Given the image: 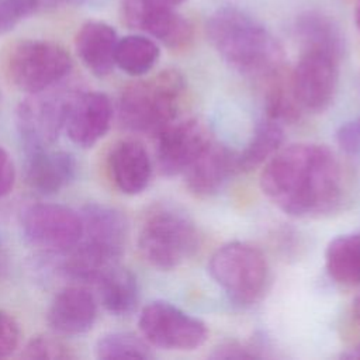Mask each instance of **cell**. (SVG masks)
Instances as JSON below:
<instances>
[{"label": "cell", "instance_id": "6da1fadb", "mask_svg": "<svg viewBox=\"0 0 360 360\" xmlns=\"http://www.w3.org/2000/svg\"><path fill=\"white\" fill-rule=\"evenodd\" d=\"M264 195L297 218L336 212L349 197V176L326 146L292 143L277 150L260 174Z\"/></svg>", "mask_w": 360, "mask_h": 360}, {"label": "cell", "instance_id": "7a4b0ae2", "mask_svg": "<svg viewBox=\"0 0 360 360\" xmlns=\"http://www.w3.org/2000/svg\"><path fill=\"white\" fill-rule=\"evenodd\" d=\"M207 37L226 65L243 76L266 80L283 69L280 42L240 8L215 10L207 21Z\"/></svg>", "mask_w": 360, "mask_h": 360}, {"label": "cell", "instance_id": "3957f363", "mask_svg": "<svg viewBox=\"0 0 360 360\" xmlns=\"http://www.w3.org/2000/svg\"><path fill=\"white\" fill-rule=\"evenodd\" d=\"M82 217V236L76 246L63 253L62 273L75 283H94L108 267L118 264L128 238V221L114 207L86 204Z\"/></svg>", "mask_w": 360, "mask_h": 360}, {"label": "cell", "instance_id": "277c9868", "mask_svg": "<svg viewBox=\"0 0 360 360\" xmlns=\"http://www.w3.org/2000/svg\"><path fill=\"white\" fill-rule=\"evenodd\" d=\"M184 93V76L176 69L134 82L120 97L118 121L131 132L158 136L176 121Z\"/></svg>", "mask_w": 360, "mask_h": 360}, {"label": "cell", "instance_id": "5b68a950", "mask_svg": "<svg viewBox=\"0 0 360 360\" xmlns=\"http://www.w3.org/2000/svg\"><path fill=\"white\" fill-rule=\"evenodd\" d=\"M201 236L193 219L173 205H156L145 215L138 248L146 263L173 270L195 255Z\"/></svg>", "mask_w": 360, "mask_h": 360}, {"label": "cell", "instance_id": "8992f818", "mask_svg": "<svg viewBox=\"0 0 360 360\" xmlns=\"http://www.w3.org/2000/svg\"><path fill=\"white\" fill-rule=\"evenodd\" d=\"M208 271L228 298L242 307L256 304L269 281L266 257L245 242H229L218 248L210 259Z\"/></svg>", "mask_w": 360, "mask_h": 360}, {"label": "cell", "instance_id": "52a82bcc", "mask_svg": "<svg viewBox=\"0 0 360 360\" xmlns=\"http://www.w3.org/2000/svg\"><path fill=\"white\" fill-rule=\"evenodd\" d=\"M72 70V58L60 45L44 39L18 42L8 56V75L20 90L41 94Z\"/></svg>", "mask_w": 360, "mask_h": 360}, {"label": "cell", "instance_id": "ba28073f", "mask_svg": "<svg viewBox=\"0 0 360 360\" xmlns=\"http://www.w3.org/2000/svg\"><path fill=\"white\" fill-rule=\"evenodd\" d=\"M138 326L149 345L167 350H193L202 346L208 338L202 321L166 301L145 305Z\"/></svg>", "mask_w": 360, "mask_h": 360}, {"label": "cell", "instance_id": "9c48e42d", "mask_svg": "<svg viewBox=\"0 0 360 360\" xmlns=\"http://www.w3.org/2000/svg\"><path fill=\"white\" fill-rule=\"evenodd\" d=\"M24 239L51 255H63L79 242L83 231L79 212L63 204L30 205L21 217Z\"/></svg>", "mask_w": 360, "mask_h": 360}, {"label": "cell", "instance_id": "30bf717a", "mask_svg": "<svg viewBox=\"0 0 360 360\" xmlns=\"http://www.w3.org/2000/svg\"><path fill=\"white\" fill-rule=\"evenodd\" d=\"M290 80L302 111L323 112L336 94L339 59L321 51H304Z\"/></svg>", "mask_w": 360, "mask_h": 360}, {"label": "cell", "instance_id": "8fae6325", "mask_svg": "<svg viewBox=\"0 0 360 360\" xmlns=\"http://www.w3.org/2000/svg\"><path fill=\"white\" fill-rule=\"evenodd\" d=\"M120 13L127 27L148 34L170 49H181L193 38L190 21L172 6L155 0H122Z\"/></svg>", "mask_w": 360, "mask_h": 360}, {"label": "cell", "instance_id": "7c38bea8", "mask_svg": "<svg viewBox=\"0 0 360 360\" xmlns=\"http://www.w3.org/2000/svg\"><path fill=\"white\" fill-rule=\"evenodd\" d=\"M32 97L20 103L15 114L17 131L21 138L24 152L52 146L63 125L68 98Z\"/></svg>", "mask_w": 360, "mask_h": 360}, {"label": "cell", "instance_id": "4fadbf2b", "mask_svg": "<svg viewBox=\"0 0 360 360\" xmlns=\"http://www.w3.org/2000/svg\"><path fill=\"white\" fill-rule=\"evenodd\" d=\"M211 141L207 128L195 118L173 121L158 134L156 159L165 176H179Z\"/></svg>", "mask_w": 360, "mask_h": 360}, {"label": "cell", "instance_id": "5bb4252c", "mask_svg": "<svg viewBox=\"0 0 360 360\" xmlns=\"http://www.w3.org/2000/svg\"><path fill=\"white\" fill-rule=\"evenodd\" d=\"M112 112L107 94L84 91L68 98L63 128L76 146L87 149L108 132Z\"/></svg>", "mask_w": 360, "mask_h": 360}, {"label": "cell", "instance_id": "9a60e30c", "mask_svg": "<svg viewBox=\"0 0 360 360\" xmlns=\"http://www.w3.org/2000/svg\"><path fill=\"white\" fill-rule=\"evenodd\" d=\"M236 172H239L238 153L210 141L183 176L187 188L194 195L211 197L218 194Z\"/></svg>", "mask_w": 360, "mask_h": 360}, {"label": "cell", "instance_id": "2e32d148", "mask_svg": "<svg viewBox=\"0 0 360 360\" xmlns=\"http://www.w3.org/2000/svg\"><path fill=\"white\" fill-rule=\"evenodd\" d=\"M24 155L25 181L42 195L56 194L76 179L77 162L70 152L48 146L27 150Z\"/></svg>", "mask_w": 360, "mask_h": 360}, {"label": "cell", "instance_id": "e0dca14e", "mask_svg": "<svg viewBox=\"0 0 360 360\" xmlns=\"http://www.w3.org/2000/svg\"><path fill=\"white\" fill-rule=\"evenodd\" d=\"M97 318V301L83 285L62 288L52 300L46 321L53 332L63 336H77L89 332Z\"/></svg>", "mask_w": 360, "mask_h": 360}, {"label": "cell", "instance_id": "ac0fdd59", "mask_svg": "<svg viewBox=\"0 0 360 360\" xmlns=\"http://www.w3.org/2000/svg\"><path fill=\"white\" fill-rule=\"evenodd\" d=\"M108 170L115 187L127 194H141L150 181L152 162L146 149L136 141H121L108 155Z\"/></svg>", "mask_w": 360, "mask_h": 360}, {"label": "cell", "instance_id": "d6986e66", "mask_svg": "<svg viewBox=\"0 0 360 360\" xmlns=\"http://www.w3.org/2000/svg\"><path fill=\"white\" fill-rule=\"evenodd\" d=\"M118 37L115 30L103 21H87L76 35V51L83 65L98 77L110 75L115 66Z\"/></svg>", "mask_w": 360, "mask_h": 360}, {"label": "cell", "instance_id": "ffe728a7", "mask_svg": "<svg viewBox=\"0 0 360 360\" xmlns=\"http://www.w3.org/2000/svg\"><path fill=\"white\" fill-rule=\"evenodd\" d=\"M295 35L304 51L326 52L339 60L345 53V37L338 22L322 11L308 10L295 20Z\"/></svg>", "mask_w": 360, "mask_h": 360}, {"label": "cell", "instance_id": "44dd1931", "mask_svg": "<svg viewBox=\"0 0 360 360\" xmlns=\"http://www.w3.org/2000/svg\"><path fill=\"white\" fill-rule=\"evenodd\" d=\"M101 305L115 316H127L136 308L139 285L135 274L114 264L104 270L94 281Z\"/></svg>", "mask_w": 360, "mask_h": 360}, {"label": "cell", "instance_id": "7402d4cb", "mask_svg": "<svg viewBox=\"0 0 360 360\" xmlns=\"http://www.w3.org/2000/svg\"><path fill=\"white\" fill-rule=\"evenodd\" d=\"M325 267L329 277L342 285L360 284V232L332 239L325 252Z\"/></svg>", "mask_w": 360, "mask_h": 360}, {"label": "cell", "instance_id": "603a6c76", "mask_svg": "<svg viewBox=\"0 0 360 360\" xmlns=\"http://www.w3.org/2000/svg\"><path fill=\"white\" fill-rule=\"evenodd\" d=\"M284 132L280 122L266 117L256 125L246 148L238 153L239 172H249L267 162L283 142Z\"/></svg>", "mask_w": 360, "mask_h": 360}, {"label": "cell", "instance_id": "cb8c5ba5", "mask_svg": "<svg viewBox=\"0 0 360 360\" xmlns=\"http://www.w3.org/2000/svg\"><path fill=\"white\" fill-rule=\"evenodd\" d=\"M264 101L266 117L281 125L297 122L304 112L294 96L290 73L285 75L284 68L266 79Z\"/></svg>", "mask_w": 360, "mask_h": 360}, {"label": "cell", "instance_id": "d4e9b609", "mask_svg": "<svg viewBox=\"0 0 360 360\" xmlns=\"http://www.w3.org/2000/svg\"><path fill=\"white\" fill-rule=\"evenodd\" d=\"M159 55L158 44L149 37L127 35L118 39L115 65L131 76H143L156 65Z\"/></svg>", "mask_w": 360, "mask_h": 360}, {"label": "cell", "instance_id": "484cf974", "mask_svg": "<svg viewBox=\"0 0 360 360\" xmlns=\"http://www.w3.org/2000/svg\"><path fill=\"white\" fill-rule=\"evenodd\" d=\"M96 357L100 360L120 359H152L149 343L129 332H111L101 336L94 347Z\"/></svg>", "mask_w": 360, "mask_h": 360}, {"label": "cell", "instance_id": "4316f807", "mask_svg": "<svg viewBox=\"0 0 360 360\" xmlns=\"http://www.w3.org/2000/svg\"><path fill=\"white\" fill-rule=\"evenodd\" d=\"M21 356L30 360H73L77 357L70 346L49 335H38L31 338Z\"/></svg>", "mask_w": 360, "mask_h": 360}, {"label": "cell", "instance_id": "83f0119b", "mask_svg": "<svg viewBox=\"0 0 360 360\" xmlns=\"http://www.w3.org/2000/svg\"><path fill=\"white\" fill-rule=\"evenodd\" d=\"M34 13H37L34 0H0V35L11 31Z\"/></svg>", "mask_w": 360, "mask_h": 360}, {"label": "cell", "instance_id": "f1b7e54d", "mask_svg": "<svg viewBox=\"0 0 360 360\" xmlns=\"http://www.w3.org/2000/svg\"><path fill=\"white\" fill-rule=\"evenodd\" d=\"M20 326L6 311L0 309V359L8 357L20 345Z\"/></svg>", "mask_w": 360, "mask_h": 360}, {"label": "cell", "instance_id": "f546056e", "mask_svg": "<svg viewBox=\"0 0 360 360\" xmlns=\"http://www.w3.org/2000/svg\"><path fill=\"white\" fill-rule=\"evenodd\" d=\"M336 142L349 156H360V115L343 122L336 131Z\"/></svg>", "mask_w": 360, "mask_h": 360}, {"label": "cell", "instance_id": "4dcf8cb0", "mask_svg": "<svg viewBox=\"0 0 360 360\" xmlns=\"http://www.w3.org/2000/svg\"><path fill=\"white\" fill-rule=\"evenodd\" d=\"M15 183V166L8 152L0 145V198L7 195Z\"/></svg>", "mask_w": 360, "mask_h": 360}, {"label": "cell", "instance_id": "1f68e13d", "mask_svg": "<svg viewBox=\"0 0 360 360\" xmlns=\"http://www.w3.org/2000/svg\"><path fill=\"white\" fill-rule=\"evenodd\" d=\"M259 357L255 350L239 343V342H225L214 349L211 359H255Z\"/></svg>", "mask_w": 360, "mask_h": 360}, {"label": "cell", "instance_id": "d6a6232c", "mask_svg": "<svg viewBox=\"0 0 360 360\" xmlns=\"http://www.w3.org/2000/svg\"><path fill=\"white\" fill-rule=\"evenodd\" d=\"M66 0H34L35 6H37V11L39 10H51L58 7L59 4H62Z\"/></svg>", "mask_w": 360, "mask_h": 360}, {"label": "cell", "instance_id": "836d02e7", "mask_svg": "<svg viewBox=\"0 0 360 360\" xmlns=\"http://www.w3.org/2000/svg\"><path fill=\"white\" fill-rule=\"evenodd\" d=\"M6 270H7V255H6L4 246H3V243L0 240V280L3 278Z\"/></svg>", "mask_w": 360, "mask_h": 360}, {"label": "cell", "instance_id": "e575fe53", "mask_svg": "<svg viewBox=\"0 0 360 360\" xmlns=\"http://www.w3.org/2000/svg\"><path fill=\"white\" fill-rule=\"evenodd\" d=\"M343 359H349V360H360V345L349 349L347 352H345L342 354Z\"/></svg>", "mask_w": 360, "mask_h": 360}, {"label": "cell", "instance_id": "d590c367", "mask_svg": "<svg viewBox=\"0 0 360 360\" xmlns=\"http://www.w3.org/2000/svg\"><path fill=\"white\" fill-rule=\"evenodd\" d=\"M353 314L356 316V319L360 322V291L354 300V304H353Z\"/></svg>", "mask_w": 360, "mask_h": 360}, {"label": "cell", "instance_id": "8d00e7d4", "mask_svg": "<svg viewBox=\"0 0 360 360\" xmlns=\"http://www.w3.org/2000/svg\"><path fill=\"white\" fill-rule=\"evenodd\" d=\"M354 22H356L357 30L360 31V0H357L356 7H354Z\"/></svg>", "mask_w": 360, "mask_h": 360}, {"label": "cell", "instance_id": "74e56055", "mask_svg": "<svg viewBox=\"0 0 360 360\" xmlns=\"http://www.w3.org/2000/svg\"><path fill=\"white\" fill-rule=\"evenodd\" d=\"M155 1L163 3V4H166V6H172V7H176V6H179V4H181V3H184L186 0H155Z\"/></svg>", "mask_w": 360, "mask_h": 360}, {"label": "cell", "instance_id": "f35d334b", "mask_svg": "<svg viewBox=\"0 0 360 360\" xmlns=\"http://www.w3.org/2000/svg\"><path fill=\"white\" fill-rule=\"evenodd\" d=\"M68 3H72V4H75V6H82L83 3H86L87 0H66Z\"/></svg>", "mask_w": 360, "mask_h": 360}]
</instances>
